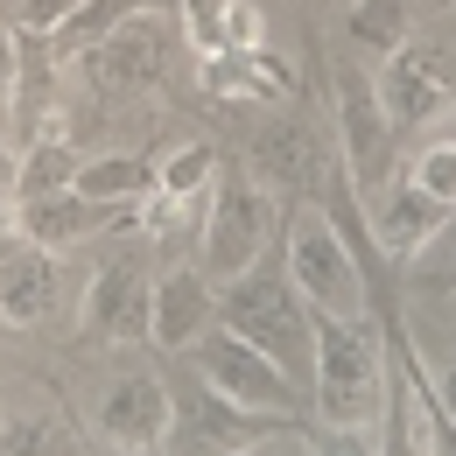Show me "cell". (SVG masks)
Returning a JSON list of instances; mask_svg holds the SVG:
<instances>
[{"instance_id": "obj_18", "label": "cell", "mask_w": 456, "mask_h": 456, "mask_svg": "<svg viewBox=\"0 0 456 456\" xmlns=\"http://www.w3.org/2000/svg\"><path fill=\"white\" fill-rule=\"evenodd\" d=\"M77 148L63 141V134H43V141H28L21 148V169H14V204H28V197H57L77 183Z\"/></svg>"}, {"instance_id": "obj_30", "label": "cell", "mask_w": 456, "mask_h": 456, "mask_svg": "<svg viewBox=\"0 0 456 456\" xmlns=\"http://www.w3.org/2000/svg\"><path fill=\"white\" fill-rule=\"evenodd\" d=\"M7 92H14V28H0V113H7Z\"/></svg>"}, {"instance_id": "obj_11", "label": "cell", "mask_w": 456, "mask_h": 456, "mask_svg": "<svg viewBox=\"0 0 456 456\" xmlns=\"http://www.w3.org/2000/svg\"><path fill=\"white\" fill-rule=\"evenodd\" d=\"M394 141H400V126L379 113L372 77L338 70V155H344V183H351V197H365L372 183H387V175L400 169V162H394Z\"/></svg>"}, {"instance_id": "obj_7", "label": "cell", "mask_w": 456, "mask_h": 456, "mask_svg": "<svg viewBox=\"0 0 456 456\" xmlns=\"http://www.w3.org/2000/svg\"><path fill=\"white\" fill-rule=\"evenodd\" d=\"M267 428H281V421H260V414L232 407L183 358H169V436H162V456H232L246 443H260Z\"/></svg>"}, {"instance_id": "obj_3", "label": "cell", "mask_w": 456, "mask_h": 456, "mask_svg": "<svg viewBox=\"0 0 456 456\" xmlns=\"http://www.w3.org/2000/svg\"><path fill=\"white\" fill-rule=\"evenodd\" d=\"M281 267L316 316H372L358 246L330 204H281Z\"/></svg>"}, {"instance_id": "obj_19", "label": "cell", "mask_w": 456, "mask_h": 456, "mask_svg": "<svg viewBox=\"0 0 456 456\" xmlns=\"http://www.w3.org/2000/svg\"><path fill=\"white\" fill-rule=\"evenodd\" d=\"M211 175H218V148H211L204 134H190V141H175V148L155 155V197L190 204V197H204V190H211Z\"/></svg>"}, {"instance_id": "obj_12", "label": "cell", "mask_w": 456, "mask_h": 456, "mask_svg": "<svg viewBox=\"0 0 456 456\" xmlns=\"http://www.w3.org/2000/svg\"><path fill=\"white\" fill-rule=\"evenodd\" d=\"M358 204V218H365V232H372V246L387 253V260H421L428 246H436V232L450 225L456 211H443L436 197H421L414 183H407V169H394L387 183H372L365 197H351Z\"/></svg>"}, {"instance_id": "obj_29", "label": "cell", "mask_w": 456, "mask_h": 456, "mask_svg": "<svg viewBox=\"0 0 456 456\" xmlns=\"http://www.w3.org/2000/svg\"><path fill=\"white\" fill-rule=\"evenodd\" d=\"M14 169H21V148H14L7 126H0V197H14Z\"/></svg>"}, {"instance_id": "obj_10", "label": "cell", "mask_w": 456, "mask_h": 456, "mask_svg": "<svg viewBox=\"0 0 456 456\" xmlns=\"http://www.w3.org/2000/svg\"><path fill=\"white\" fill-rule=\"evenodd\" d=\"M92 428L113 443L119 456H162L169 436V372L155 365H119L92 400Z\"/></svg>"}, {"instance_id": "obj_27", "label": "cell", "mask_w": 456, "mask_h": 456, "mask_svg": "<svg viewBox=\"0 0 456 456\" xmlns=\"http://www.w3.org/2000/svg\"><path fill=\"white\" fill-rule=\"evenodd\" d=\"M414 379H421V394L456 421V358H443V365H421V358H414Z\"/></svg>"}, {"instance_id": "obj_13", "label": "cell", "mask_w": 456, "mask_h": 456, "mask_svg": "<svg viewBox=\"0 0 456 456\" xmlns=\"http://www.w3.org/2000/svg\"><path fill=\"white\" fill-rule=\"evenodd\" d=\"M148 295H155V267L141 260V246H119L85 288V330L113 344H148Z\"/></svg>"}, {"instance_id": "obj_23", "label": "cell", "mask_w": 456, "mask_h": 456, "mask_svg": "<svg viewBox=\"0 0 456 456\" xmlns=\"http://www.w3.org/2000/svg\"><path fill=\"white\" fill-rule=\"evenodd\" d=\"M302 443H309V456H387L379 428H330V421H316V428H302Z\"/></svg>"}, {"instance_id": "obj_17", "label": "cell", "mask_w": 456, "mask_h": 456, "mask_svg": "<svg viewBox=\"0 0 456 456\" xmlns=\"http://www.w3.org/2000/svg\"><path fill=\"white\" fill-rule=\"evenodd\" d=\"M70 190H85V197H99L113 211H141L155 197V162L148 155H85Z\"/></svg>"}, {"instance_id": "obj_5", "label": "cell", "mask_w": 456, "mask_h": 456, "mask_svg": "<svg viewBox=\"0 0 456 456\" xmlns=\"http://www.w3.org/2000/svg\"><path fill=\"white\" fill-rule=\"evenodd\" d=\"M211 394H225L232 407H246V414H260V421H302V407H309V394L288 379L281 365L260 351V344H246L239 330H225V323H211L204 338L190 344V351H175Z\"/></svg>"}, {"instance_id": "obj_28", "label": "cell", "mask_w": 456, "mask_h": 456, "mask_svg": "<svg viewBox=\"0 0 456 456\" xmlns=\"http://www.w3.org/2000/svg\"><path fill=\"white\" fill-rule=\"evenodd\" d=\"M232 456H309V443H302V421H281V428H267L260 443H246Z\"/></svg>"}, {"instance_id": "obj_8", "label": "cell", "mask_w": 456, "mask_h": 456, "mask_svg": "<svg viewBox=\"0 0 456 456\" xmlns=\"http://www.w3.org/2000/svg\"><path fill=\"white\" fill-rule=\"evenodd\" d=\"M246 169L260 175L281 204H316V190H330L344 175V155L316 119H267L246 141Z\"/></svg>"}, {"instance_id": "obj_24", "label": "cell", "mask_w": 456, "mask_h": 456, "mask_svg": "<svg viewBox=\"0 0 456 456\" xmlns=\"http://www.w3.org/2000/svg\"><path fill=\"white\" fill-rule=\"evenodd\" d=\"M77 7L85 0H14V28L21 36H63L77 21Z\"/></svg>"}, {"instance_id": "obj_4", "label": "cell", "mask_w": 456, "mask_h": 456, "mask_svg": "<svg viewBox=\"0 0 456 456\" xmlns=\"http://www.w3.org/2000/svg\"><path fill=\"white\" fill-rule=\"evenodd\" d=\"M274 232H281V197L253 169H218L204 190V218H197V267L211 281H232L260 253H274Z\"/></svg>"}, {"instance_id": "obj_9", "label": "cell", "mask_w": 456, "mask_h": 456, "mask_svg": "<svg viewBox=\"0 0 456 456\" xmlns=\"http://www.w3.org/2000/svg\"><path fill=\"white\" fill-rule=\"evenodd\" d=\"M169 57H175V14H126L119 28H106L99 43H85L77 63H85V77L99 85V92H155L162 77H169Z\"/></svg>"}, {"instance_id": "obj_26", "label": "cell", "mask_w": 456, "mask_h": 456, "mask_svg": "<svg viewBox=\"0 0 456 456\" xmlns=\"http://www.w3.org/2000/svg\"><path fill=\"white\" fill-rule=\"evenodd\" d=\"M414 387H421V379H414ZM414 407H421V456H456V421L428 394L414 400Z\"/></svg>"}, {"instance_id": "obj_6", "label": "cell", "mask_w": 456, "mask_h": 456, "mask_svg": "<svg viewBox=\"0 0 456 456\" xmlns=\"http://www.w3.org/2000/svg\"><path fill=\"white\" fill-rule=\"evenodd\" d=\"M372 99L400 134L456 113V36H407L394 57L372 63Z\"/></svg>"}, {"instance_id": "obj_2", "label": "cell", "mask_w": 456, "mask_h": 456, "mask_svg": "<svg viewBox=\"0 0 456 456\" xmlns=\"http://www.w3.org/2000/svg\"><path fill=\"white\" fill-rule=\"evenodd\" d=\"M218 323L239 330L246 344H260L288 379L309 394V365H316V309L295 295V281H288V267H281V246L260 253L246 274L218 281Z\"/></svg>"}, {"instance_id": "obj_1", "label": "cell", "mask_w": 456, "mask_h": 456, "mask_svg": "<svg viewBox=\"0 0 456 456\" xmlns=\"http://www.w3.org/2000/svg\"><path fill=\"white\" fill-rule=\"evenodd\" d=\"M387 338L372 316H316L309 414L330 428H387Z\"/></svg>"}, {"instance_id": "obj_21", "label": "cell", "mask_w": 456, "mask_h": 456, "mask_svg": "<svg viewBox=\"0 0 456 456\" xmlns=\"http://www.w3.org/2000/svg\"><path fill=\"white\" fill-rule=\"evenodd\" d=\"M407 36H414V7H407V0H358V7H351V43H358V50L394 57Z\"/></svg>"}, {"instance_id": "obj_16", "label": "cell", "mask_w": 456, "mask_h": 456, "mask_svg": "<svg viewBox=\"0 0 456 456\" xmlns=\"http://www.w3.org/2000/svg\"><path fill=\"white\" fill-rule=\"evenodd\" d=\"M119 218H134V211H113V204H99V197H85V190H57V197L14 204V232L36 239V246H50V253H70V246H85L92 232L119 225Z\"/></svg>"}, {"instance_id": "obj_20", "label": "cell", "mask_w": 456, "mask_h": 456, "mask_svg": "<svg viewBox=\"0 0 456 456\" xmlns=\"http://www.w3.org/2000/svg\"><path fill=\"white\" fill-rule=\"evenodd\" d=\"M0 456H77V428L43 407L0 414Z\"/></svg>"}, {"instance_id": "obj_15", "label": "cell", "mask_w": 456, "mask_h": 456, "mask_svg": "<svg viewBox=\"0 0 456 456\" xmlns=\"http://www.w3.org/2000/svg\"><path fill=\"white\" fill-rule=\"evenodd\" d=\"M63 295V253L36 239H0V323L7 330H36L57 316Z\"/></svg>"}, {"instance_id": "obj_22", "label": "cell", "mask_w": 456, "mask_h": 456, "mask_svg": "<svg viewBox=\"0 0 456 456\" xmlns=\"http://www.w3.org/2000/svg\"><path fill=\"white\" fill-rule=\"evenodd\" d=\"M407 183L421 197H436L443 211H456V141H428L414 162H407Z\"/></svg>"}, {"instance_id": "obj_31", "label": "cell", "mask_w": 456, "mask_h": 456, "mask_svg": "<svg viewBox=\"0 0 456 456\" xmlns=\"http://www.w3.org/2000/svg\"><path fill=\"white\" fill-rule=\"evenodd\" d=\"M0 204H7V197H0Z\"/></svg>"}, {"instance_id": "obj_14", "label": "cell", "mask_w": 456, "mask_h": 456, "mask_svg": "<svg viewBox=\"0 0 456 456\" xmlns=\"http://www.w3.org/2000/svg\"><path fill=\"white\" fill-rule=\"evenodd\" d=\"M218 323V281L197 267V260H175L155 274V295H148V344L175 358Z\"/></svg>"}, {"instance_id": "obj_25", "label": "cell", "mask_w": 456, "mask_h": 456, "mask_svg": "<svg viewBox=\"0 0 456 456\" xmlns=\"http://www.w3.org/2000/svg\"><path fill=\"white\" fill-rule=\"evenodd\" d=\"M407 267H421V288L456 295V225H443V232H436V246H428L421 260H407Z\"/></svg>"}]
</instances>
